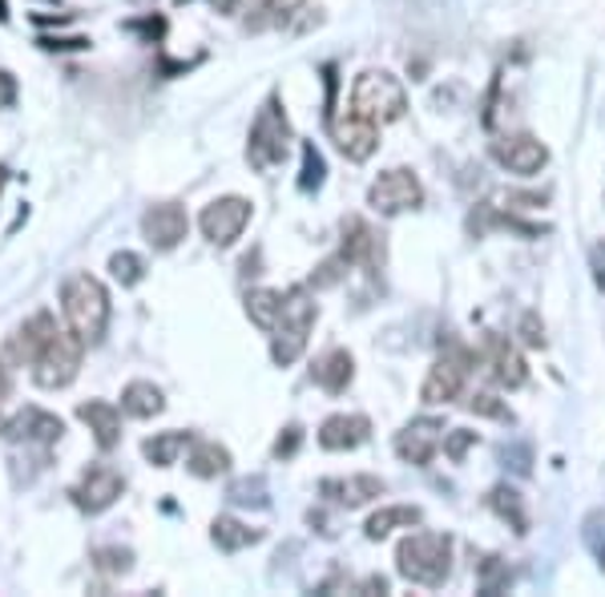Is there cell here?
<instances>
[{
	"mask_svg": "<svg viewBox=\"0 0 605 597\" xmlns=\"http://www.w3.org/2000/svg\"><path fill=\"white\" fill-rule=\"evenodd\" d=\"M396 569L412 586H444L453 574V537L448 533H412V537L400 541Z\"/></svg>",
	"mask_w": 605,
	"mask_h": 597,
	"instance_id": "1",
	"label": "cell"
},
{
	"mask_svg": "<svg viewBox=\"0 0 605 597\" xmlns=\"http://www.w3.org/2000/svg\"><path fill=\"white\" fill-rule=\"evenodd\" d=\"M61 311H65V323H70L85 343H102L105 328H109V291L105 282L94 275H70L65 287H61Z\"/></svg>",
	"mask_w": 605,
	"mask_h": 597,
	"instance_id": "2",
	"label": "cell"
},
{
	"mask_svg": "<svg viewBox=\"0 0 605 597\" xmlns=\"http://www.w3.org/2000/svg\"><path fill=\"white\" fill-rule=\"evenodd\" d=\"M319 319V307L307 295V287H291L283 295V316L270 331V360L279 367H291L302 352H307V340H311V328Z\"/></svg>",
	"mask_w": 605,
	"mask_h": 597,
	"instance_id": "3",
	"label": "cell"
},
{
	"mask_svg": "<svg viewBox=\"0 0 605 597\" xmlns=\"http://www.w3.org/2000/svg\"><path fill=\"white\" fill-rule=\"evenodd\" d=\"M351 109L375 126H388V121H400L407 114V94L392 73L368 70L351 85Z\"/></svg>",
	"mask_w": 605,
	"mask_h": 597,
	"instance_id": "4",
	"label": "cell"
},
{
	"mask_svg": "<svg viewBox=\"0 0 605 597\" xmlns=\"http://www.w3.org/2000/svg\"><path fill=\"white\" fill-rule=\"evenodd\" d=\"M82 360H85V340L77 331H53V340L41 348L29 367H33V380L36 387H45V392H57V387H70L82 372Z\"/></svg>",
	"mask_w": 605,
	"mask_h": 597,
	"instance_id": "5",
	"label": "cell"
},
{
	"mask_svg": "<svg viewBox=\"0 0 605 597\" xmlns=\"http://www.w3.org/2000/svg\"><path fill=\"white\" fill-rule=\"evenodd\" d=\"M291 150V121L279 109V97H267L258 109L255 126H251V141H246V158L255 170H270V166L287 162Z\"/></svg>",
	"mask_w": 605,
	"mask_h": 597,
	"instance_id": "6",
	"label": "cell"
},
{
	"mask_svg": "<svg viewBox=\"0 0 605 597\" xmlns=\"http://www.w3.org/2000/svg\"><path fill=\"white\" fill-rule=\"evenodd\" d=\"M420 202H424V186H420V178L404 166L396 170H384V174L375 178L372 190H368V206L375 214H404V211H416Z\"/></svg>",
	"mask_w": 605,
	"mask_h": 597,
	"instance_id": "7",
	"label": "cell"
},
{
	"mask_svg": "<svg viewBox=\"0 0 605 597\" xmlns=\"http://www.w3.org/2000/svg\"><path fill=\"white\" fill-rule=\"evenodd\" d=\"M468 367H473V352H468V348H448V352L428 367V380L420 387V399H424V404H453L468 380Z\"/></svg>",
	"mask_w": 605,
	"mask_h": 597,
	"instance_id": "8",
	"label": "cell"
},
{
	"mask_svg": "<svg viewBox=\"0 0 605 597\" xmlns=\"http://www.w3.org/2000/svg\"><path fill=\"white\" fill-rule=\"evenodd\" d=\"M246 223H251V202L238 199V194L214 199L206 211L199 214L202 238H206V243H214V246H231L234 238H243Z\"/></svg>",
	"mask_w": 605,
	"mask_h": 597,
	"instance_id": "9",
	"label": "cell"
},
{
	"mask_svg": "<svg viewBox=\"0 0 605 597\" xmlns=\"http://www.w3.org/2000/svg\"><path fill=\"white\" fill-rule=\"evenodd\" d=\"M121 492H126L121 472L109 469V465H89V469L82 472V480L70 489V497H73V504H77L82 513L97 516V513H105V509H109Z\"/></svg>",
	"mask_w": 605,
	"mask_h": 597,
	"instance_id": "10",
	"label": "cell"
},
{
	"mask_svg": "<svg viewBox=\"0 0 605 597\" xmlns=\"http://www.w3.org/2000/svg\"><path fill=\"white\" fill-rule=\"evenodd\" d=\"M441 448H444V420H436V416H420V420L404 424L396 433V457L404 465H416V469H424Z\"/></svg>",
	"mask_w": 605,
	"mask_h": 597,
	"instance_id": "11",
	"label": "cell"
},
{
	"mask_svg": "<svg viewBox=\"0 0 605 597\" xmlns=\"http://www.w3.org/2000/svg\"><path fill=\"white\" fill-rule=\"evenodd\" d=\"M331 141H336L348 162H368L375 146H380V126L368 121L363 114H355V109H348V114L331 118Z\"/></svg>",
	"mask_w": 605,
	"mask_h": 597,
	"instance_id": "12",
	"label": "cell"
},
{
	"mask_svg": "<svg viewBox=\"0 0 605 597\" xmlns=\"http://www.w3.org/2000/svg\"><path fill=\"white\" fill-rule=\"evenodd\" d=\"M190 231V218L182 211V202H153L150 211L141 214V235L153 250H174Z\"/></svg>",
	"mask_w": 605,
	"mask_h": 597,
	"instance_id": "13",
	"label": "cell"
},
{
	"mask_svg": "<svg viewBox=\"0 0 605 597\" xmlns=\"http://www.w3.org/2000/svg\"><path fill=\"white\" fill-rule=\"evenodd\" d=\"M339 255L348 258L351 267L380 270L384 267V235H380L372 223H363V218H343V243H339Z\"/></svg>",
	"mask_w": 605,
	"mask_h": 597,
	"instance_id": "14",
	"label": "cell"
},
{
	"mask_svg": "<svg viewBox=\"0 0 605 597\" xmlns=\"http://www.w3.org/2000/svg\"><path fill=\"white\" fill-rule=\"evenodd\" d=\"M485 363H489L492 380L501 387H509V392L529 384V363H524V355L517 352V343L509 335H497V331L485 335Z\"/></svg>",
	"mask_w": 605,
	"mask_h": 597,
	"instance_id": "15",
	"label": "cell"
},
{
	"mask_svg": "<svg viewBox=\"0 0 605 597\" xmlns=\"http://www.w3.org/2000/svg\"><path fill=\"white\" fill-rule=\"evenodd\" d=\"M492 158H497L505 170H512V174L529 178L549 162V150L545 141L533 138V134H509V138L492 141Z\"/></svg>",
	"mask_w": 605,
	"mask_h": 597,
	"instance_id": "16",
	"label": "cell"
},
{
	"mask_svg": "<svg viewBox=\"0 0 605 597\" xmlns=\"http://www.w3.org/2000/svg\"><path fill=\"white\" fill-rule=\"evenodd\" d=\"M0 433L9 440H24V445H57L65 436V420L45 408H21L12 420L0 424Z\"/></svg>",
	"mask_w": 605,
	"mask_h": 597,
	"instance_id": "17",
	"label": "cell"
},
{
	"mask_svg": "<svg viewBox=\"0 0 605 597\" xmlns=\"http://www.w3.org/2000/svg\"><path fill=\"white\" fill-rule=\"evenodd\" d=\"M319 497H327L339 509H363L384 497V480L372 472H355V477H327L319 480Z\"/></svg>",
	"mask_w": 605,
	"mask_h": 597,
	"instance_id": "18",
	"label": "cell"
},
{
	"mask_svg": "<svg viewBox=\"0 0 605 597\" xmlns=\"http://www.w3.org/2000/svg\"><path fill=\"white\" fill-rule=\"evenodd\" d=\"M372 440V420L360 416V412H336V416H327L319 424V445L327 452H351V448H360Z\"/></svg>",
	"mask_w": 605,
	"mask_h": 597,
	"instance_id": "19",
	"label": "cell"
},
{
	"mask_svg": "<svg viewBox=\"0 0 605 597\" xmlns=\"http://www.w3.org/2000/svg\"><path fill=\"white\" fill-rule=\"evenodd\" d=\"M53 331H57V319L49 316V311H36V316H29L21 323V328L9 335V348H4V360L9 363H33L36 355H41V348H45L49 340H53Z\"/></svg>",
	"mask_w": 605,
	"mask_h": 597,
	"instance_id": "20",
	"label": "cell"
},
{
	"mask_svg": "<svg viewBox=\"0 0 605 597\" xmlns=\"http://www.w3.org/2000/svg\"><path fill=\"white\" fill-rule=\"evenodd\" d=\"M77 416L94 433V445L102 452H114L121 445V408H114L109 399H85V404H77Z\"/></svg>",
	"mask_w": 605,
	"mask_h": 597,
	"instance_id": "21",
	"label": "cell"
},
{
	"mask_svg": "<svg viewBox=\"0 0 605 597\" xmlns=\"http://www.w3.org/2000/svg\"><path fill=\"white\" fill-rule=\"evenodd\" d=\"M311 380L323 387V392H331V396L348 392L351 380H355V355H351L348 348H331V352H323L315 360Z\"/></svg>",
	"mask_w": 605,
	"mask_h": 597,
	"instance_id": "22",
	"label": "cell"
},
{
	"mask_svg": "<svg viewBox=\"0 0 605 597\" xmlns=\"http://www.w3.org/2000/svg\"><path fill=\"white\" fill-rule=\"evenodd\" d=\"M231 448L219 445V440H190V457L187 469L194 472L199 480H219L231 472Z\"/></svg>",
	"mask_w": 605,
	"mask_h": 597,
	"instance_id": "23",
	"label": "cell"
},
{
	"mask_svg": "<svg viewBox=\"0 0 605 597\" xmlns=\"http://www.w3.org/2000/svg\"><path fill=\"white\" fill-rule=\"evenodd\" d=\"M307 0H258L246 17V33H267V29H287L302 12Z\"/></svg>",
	"mask_w": 605,
	"mask_h": 597,
	"instance_id": "24",
	"label": "cell"
},
{
	"mask_svg": "<svg viewBox=\"0 0 605 597\" xmlns=\"http://www.w3.org/2000/svg\"><path fill=\"white\" fill-rule=\"evenodd\" d=\"M162 408H166L162 387L150 384V380H134V384L121 387V412L134 416V420H153Z\"/></svg>",
	"mask_w": 605,
	"mask_h": 597,
	"instance_id": "25",
	"label": "cell"
},
{
	"mask_svg": "<svg viewBox=\"0 0 605 597\" xmlns=\"http://www.w3.org/2000/svg\"><path fill=\"white\" fill-rule=\"evenodd\" d=\"M420 521H424V513H420L416 504H388V509L368 516L363 533H368V541H384L388 533H396V529H416Z\"/></svg>",
	"mask_w": 605,
	"mask_h": 597,
	"instance_id": "26",
	"label": "cell"
},
{
	"mask_svg": "<svg viewBox=\"0 0 605 597\" xmlns=\"http://www.w3.org/2000/svg\"><path fill=\"white\" fill-rule=\"evenodd\" d=\"M485 501H489L492 513L501 516V521L512 529V533H517V537H524V533H529V513H524V501H521V492H517V489H509V484H497V489H492Z\"/></svg>",
	"mask_w": 605,
	"mask_h": 597,
	"instance_id": "27",
	"label": "cell"
},
{
	"mask_svg": "<svg viewBox=\"0 0 605 597\" xmlns=\"http://www.w3.org/2000/svg\"><path fill=\"white\" fill-rule=\"evenodd\" d=\"M190 448V433H178V428H170V433H153L146 445H141V457L150 460V465H158V469H170V465H178V457Z\"/></svg>",
	"mask_w": 605,
	"mask_h": 597,
	"instance_id": "28",
	"label": "cell"
},
{
	"mask_svg": "<svg viewBox=\"0 0 605 597\" xmlns=\"http://www.w3.org/2000/svg\"><path fill=\"white\" fill-rule=\"evenodd\" d=\"M210 541H214L222 553H238V550H246V545H258V541H263V533H258V529H251L246 521L219 516V521L210 525Z\"/></svg>",
	"mask_w": 605,
	"mask_h": 597,
	"instance_id": "29",
	"label": "cell"
},
{
	"mask_svg": "<svg viewBox=\"0 0 605 597\" xmlns=\"http://www.w3.org/2000/svg\"><path fill=\"white\" fill-rule=\"evenodd\" d=\"M246 316H251L255 328L275 331V323H279V316H283V291H267V287L251 291L246 295Z\"/></svg>",
	"mask_w": 605,
	"mask_h": 597,
	"instance_id": "30",
	"label": "cell"
},
{
	"mask_svg": "<svg viewBox=\"0 0 605 597\" xmlns=\"http://www.w3.org/2000/svg\"><path fill=\"white\" fill-rule=\"evenodd\" d=\"M509 582H512V569H509V562H505V557L489 553V557H480V562H477V586H480V594H485V597L505 594V589H509Z\"/></svg>",
	"mask_w": 605,
	"mask_h": 597,
	"instance_id": "31",
	"label": "cell"
},
{
	"mask_svg": "<svg viewBox=\"0 0 605 597\" xmlns=\"http://www.w3.org/2000/svg\"><path fill=\"white\" fill-rule=\"evenodd\" d=\"M109 270H114V279L121 282V287H138V282L146 279V258L134 255V250H117V255L109 258Z\"/></svg>",
	"mask_w": 605,
	"mask_h": 597,
	"instance_id": "32",
	"label": "cell"
},
{
	"mask_svg": "<svg viewBox=\"0 0 605 597\" xmlns=\"http://www.w3.org/2000/svg\"><path fill=\"white\" fill-rule=\"evenodd\" d=\"M465 408L473 412V416H489V420H512L509 404H501L492 392H473V396L465 399Z\"/></svg>",
	"mask_w": 605,
	"mask_h": 597,
	"instance_id": "33",
	"label": "cell"
},
{
	"mask_svg": "<svg viewBox=\"0 0 605 597\" xmlns=\"http://www.w3.org/2000/svg\"><path fill=\"white\" fill-rule=\"evenodd\" d=\"M348 258L343 255H331L327 263H319L311 275V287H319V291H327V287H336V282H343V275H348Z\"/></svg>",
	"mask_w": 605,
	"mask_h": 597,
	"instance_id": "34",
	"label": "cell"
},
{
	"mask_svg": "<svg viewBox=\"0 0 605 597\" xmlns=\"http://www.w3.org/2000/svg\"><path fill=\"white\" fill-rule=\"evenodd\" d=\"M323 174H327L323 153L315 150V146H302V178H299V186L302 190H319V186H323Z\"/></svg>",
	"mask_w": 605,
	"mask_h": 597,
	"instance_id": "35",
	"label": "cell"
},
{
	"mask_svg": "<svg viewBox=\"0 0 605 597\" xmlns=\"http://www.w3.org/2000/svg\"><path fill=\"white\" fill-rule=\"evenodd\" d=\"M231 501H238V504H267V484H263V477H255V480H238V484H231Z\"/></svg>",
	"mask_w": 605,
	"mask_h": 597,
	"instance_id": "36",
	"label": "cell"
},
{
	"mask_svg": "<svg viewBox=\"0 0 605 597\" xmlns=\"http://www.w3.org/2000/svg\"><path fill=\"white\" fill-rule=\"evenodd\" d=\"M299 445H302V428H299V424H287L270 452H275V460H291L295 452H299Z\"/></svg>",
	"mask_w": 605,
	"mask_h": 597,
	"instance_id": "37",
	"label": "cell"
},
{
	"mask_svg": "<svg viewBox=\"0 0 605 597\" xmlns=\"http://www.w3.org/2000/svg\"><path fill=\"white\" fill-rule=\"evenodd\" d=\"M477 445V433H468V428H456V433H444V452H448V457L456 460V465H460V460H465V452L468 448Z\"/></svg>",
	"mask_w": 605,
	"mask_h": 597,
	"instance_id": "38",
	"label": "cell"
},
{
	"mask_svg": "<svg viewBox=\"0 0 605 597\" xmlns=\"http://www.w3.org/2000/svg\"><path fill=\"white\" fill-rule=\"evenodd\" d=\"M521 340L529 348H545V323L537 319V311H524L521 316Z\"/></svg>",
	"mask_w": 605,
	"mask_h": 597,
	"instance_id": "39",
	"label": "cell"
},
{
	"mask_svg": "<svg viewBox=\"0 0 605 597\" xmlns=\"http://www.w3.org/2000/svg\"><path fill=\"white\" fill-rule=\"evenodd\" d=\"M97 562H102V569H109V574H126L129 565H134V553L129 550H105V553H97Z\"/></svg>",
	"mask_w": 605,
	"mask_h": 597,
	"instance_id": "40",
	"label": "cell"
},
{
	"mask_svg": "<svg viewBox=\"0 0 605 597\" xmlns=\"http://www.w3.org/2000/svg\"><path fill=\"white\" fill-rule=\"evenodd\" d=\"M17 94H21V89H17V77H12L9 70H0V109L17 106Z\"/></svg>",
	"mask_w": 605,
	"mask_h": 597,
	"instance_id": "41",
	"label": "cell"
},
{
	"mask_svg": "<svg viewBox=\"0 0 605 597\" xmlns=\"http://www.w3.org/2000/svg\"><path fill=\"white\" fill-rule=\"evenodd\" d=\"M9 399H12V363L0 355V412H4Z\"/></svg>",
	"mask_w": 605,
	"mask_h": 597,
	"instance_id": "42",
	"label": "cell"
},
{
	"mask_svg": "<svg viewBox=\"0 0 605 597\" xmlns=\"http://www.w3.org/2000/svg\"><path fill=\"white\" fill-rule=\"evenodd\" d=\"M594 279H597V287L605 291V243L594 246Z\"/></svg>",
	"mask_w": 605,
	"mask_h": 597,
	"instance_id": "43",
	"label": "cell"
},
{
	"mask_svg": "<svg viewBox=\"0 0 605 597\" xmlns=\"http://www.w3.org/2000/svg\"><path fill=\"white\" fill-rule=\"evenodd\" d=\"M4 182H9V170H4V166H0V190H4Z\"/></svg>",
	"mask_w": 605,
	"mask_h": 597,
	"instance_id": "44",
	"label": "cell"
},
{
	"mask_svg": "<svg viewBox=\"0 0 605 597\" xmlns=\"http://www.w3.org/2000/svg\"><path fill=\"white\" fill-rule=\"evenodd\" d=\"M0 21H9V9H4V0H0Z\"/></svg>",
	"mask_w": 605,
	"mask_h": 597,
	"instance_id": "45",
	"label": "cell"
},
{
	"mask_svg": "<svg viewBox=\"0 0 605 597\" xmlns=\"http://www.w3.org/2000/svg\"><path fill=\"white\" fill-rule=\"evenodd\" d=\"M178 4H187V0H178Z\"/></svg>",
	"mask_w": 605,
	"mask_h": 597,
	"instance_id": "46",
	"label": "cell"
}]
</instances>
